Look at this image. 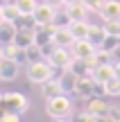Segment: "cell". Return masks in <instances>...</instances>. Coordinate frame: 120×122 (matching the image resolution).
Listing matches in <instances>:
<instances>
[{
    "mask_svg": "<svg viewBox=\"0 0 120 122\" xmlns=\"http://www.w3.org/2000/svg\"><path fill=\"white\" fill-rule=\"evenodd\" d=\"M25 72H27V79H30L32 84H39V86L54 77V68H52V63H50L48 59L27 63V70H25Z\"/></svg>",
    "mask_w": 120,
    "mask_h": 122,
    "instance_id": "cell-1",
    "label": "cell"
},
{
    "mask_svg": "<svg viewBox=\"0 0 120 122\" xmlns=\"http://www.w3.org/2000/svg\"><path fill=\"white\" fill-rule=\"evenodd\" d=\"M70 111H73V102L66 93L45 100V113L50 118H66V115H70Z\"/></svg>",
    "mask_w": 120,
    "mask_h": 122,
    "instance_id": "cell-2",
    "label": "cell"
},
{
    "mask_svg": "<svg viewBox=\"0 0 120 122\" xmlns=\"http://www.w3.org/2000/svg\"><path fill=\"white\" fill-rule=\"evenodd\" d=\"M57 11H59V9L50 7L48 2H43V0H41V2L36 5L34 14H32V23H34L36 27H45V25H52V23H54V18H57Z\"/></svg>",
    "mask_w": 120,
    "mask_h": 122,
    "instance_id": "cell-3",
    "label": "cell"
},
{
    "mask_svg": "<svg viewBox=\"0 0 120 122\" xmlns=\"http://www.w3.org/2000/svg\"><path fill=\"white\" fill-rule=\"evenodd\" d=\"M2 109L5 111H14V113H25L30 109V100H27L23 93H5L2 95Z\"/></svg>",
    "mask_w": 120,
    "mask_h": 122,
    "instance_id": "cell-4",
    "label": "cell"
},
{
    "mask_svg": "<svg viewBox=\"0 0 120 122\" xmlns=\"http://www.w3.org/2000/svg\"><path fill=\"white\" fill-rule=\"evenodd\" d=\"M45 59L52 63L54 70H66L68 66H70V61H73V52H70V48H59V45H54V50Z\"/></svg>",
    "mask_w": 120,
    "mask_h": 122,
    "instance_id": "cell-5",
    "label": "cell"
},
{
    "mask_svg": "<svg viewBox=\"0 0 120 122\" xmlns=\"http://www.w3.org/2000/svg\"><path fill=\"white\" fill-rule=\"evenodd\" d=\"M70 52H73V57H77V59H86V61H89L95 52H98V45H95L91 39H77V41H73Z\"/></svg>",
    "mask_w": 120,
    "mask_h": 122,
    "instance_id": "cell-6",
    "label": "cell"
},
{
    "mask_svg": "<svg viewBox=\"0 0 120 122\" xmlns=\"http://www.w3.org/2000/svg\"><path fill=\"white\" fill-rule=\"evenodd\" d=\"M89 11L84 2H70L63 7V16H66V23H75V20H89Z\"/></svg>",
    "mask_w": 120,
    "mask_h": 122,
    "instance_id": "cell-7",
    "label": "cell"
},
{
    "mask_svg": "<svg viewBox=\"0 0 120 122\" xmlns=\"http://www.w3.org/2000/svg\"><path fill=\"white\" fill-rule=\"evenodd\" d=\"M18 72H21L18 61L7 59V57L0 59V81H14V79H18Z\"/></svg>",
    "mask_w": 120,
    "mask_h": 122,
    "instance_id": "cell-8",
    "label": "cell"
},
{
    "mask_svg": "<svg viewBox=\"0 0 120 122\" xmlns=\"http://www.w3.org/2000/svg\"><path fill=\"white\" fill-rule=\"evenodd\" d=\"M91 77L95 79L98 84H107V81H111L113 77H116V66L113 63H98V66H93V70H91Z\"/></svg>",
    "mask_w": 120,
    "mask_h": 122,
    "instance_id": "cell-9",
    "label": "cell"
},
{
    "mask_svg": "<svg viewBox=\"0 0 120 122\" xmlns=\"http://www.w3.org/2000/svg\"><path fill=\"white\" fill-rule=\"evenodd\" d=\"M98 14L102 20H120V0H104Z\"/></svg>",
    "mask_w": 120,
    "mask_h": 122,
    "instance_id": "cell-10",
    "label": "cell"
},
{
    "mask_svg": "<svg viewBox=\"0 0 120 122\" xmlns=\"http://www.w3.org/2000/svg\"><path fill=\"white\" fill-rule=\"evenodd\" d=\"M73 41H75V39H73L68 25H57V30L52 32V43L59 45V48H70Z\"/></svg>",
    "mask_w": 120,
    "mask_h": 122,
    "instance_id": "cell-11",
    "label": "cell"
},
{
    "mask_svg": "<svg viewBox=\"0 0 120 122\" xmlns=\"http://www.w3.org/2000/svg\"><path fill=\"white\" fill-rule=\"evenodd\" d=\"M77 75L73 72V70H61V77H59V84H61V88H63V93L66 95H70V93H75L77 91Z\"/></svg>",
    "mask_w": 120,
    "mask_h": 122,
    "instance_id": "cell-12",
    "label": "cell"
},
{
    "mask_svg": "<svg viewBox=\"0 0 120 122\" xmlns=\"http://www.w3.org/2000/svg\"><path fill=\"white\" fill-rule=\"evenodd\" d=\"M16 32H18V25L11 20H2L0 23V43L7 45V43H14L16 39Z\"/></svg>",
    "mask_w": 120,
    "mask_h": 122,
    "instance_id": "cell-13",
    "label": "cell"
},
{
    "mask_svg": "<svg viewBox=\"0 0 120 122\" xmlns=\"http://www.w3.org/2000/svg\"><path fill=\"white\" fill-rule=\"evenodd\" d=\"M41 95H43L45 100L57 97V95H63V88H61V84H59V77H52L45 84H41Z\"/></svg>",
    "mask_w": 120,
    "mask_h": 122,
    "instance_id": "cell-14",
    "label": "cell"
},
{
    "mask_svg": "<svg viewBox=\"0 0 120 122\" xmlns=\"http://www.w3.org/2000/svg\"><path fill=\"white\" fill-rule=\"evenodd\" d=\"M68 30H70L73 39H89L91 34V23L89 20H75V23H68Z\"/></svg>",
    "mask_w": 120,
    "mask_h": 122,
    "instance_id": "cell-15",
    "label": "cell"
},
{
    "mask_svg": "<svg viewBox=\"0 0 120 122\" xmlns=\"http://www.w3.org/2000/svg\"><path fill=\"white\" fill-rule=\"evenodd\" d=\"M89 104H86V111H91L93 115H98V118H109V106L107 102H102L100 97H91V100H86Z\"/></svg>",
    "mask_w": 120,
    "mask_h": 122,
    "instance_id": "cell-16",
    "label": "cell"
},
{
    "mask_svg": "<svg viewBox=\"0 0 120 122\" xmlns=\"http://www.w3.org/2000/svg\"><path fill=\"white\" fill-rule=\"evenodd\" d=\"M68 70H73V72L77 75V77H86V75H91V63L86 59H77V57H73L70 61V66H68Z\"/></svg>",
    "mask_w": 120,
    "mask_h": 122,
    "instance_id": "cell-17",
    "label": "cell"
},
{
    "mask_svg": "<svg viewBox=\"0 0 120 122\" xmlns=\"http://www.w3.org/2000/svg\"><path fill=\"white\" fill-rule=\"evenodd\" d=\"M14 43H16L18 48L27 50L32 43H34V30H21V27H18V32H16V39H14Z\"/></svg>",
    "mask_w": 120,
    "mask_h": 122,
    "instance_id": "cell-18",
    "label": "cell"
},
{
    "mask_svg": "<svg viewBox=\"0 0 120 122\" xmlns=\"http://www.w3.org/2000/svg\"><path fill=\"white\" fill-rule=\"evenodd\" d=\"M118 45H120V36H111V34H107L104 36V41L98 45L100 50H104V52H109V54H113L118 50Z\"/></svg>",
    "mask_w": 120,
    "mask_h": 122,
    "instance_id": "cell-19",
    "label": "cell"
},
{
    "mask_svg": "<svg viewBox=\"0 0 120 122\" xmlns=\"http://www.w3.org/2000/svg\"><path fill=\"white\" fill-rule=\"evenodd\" d=\"M21 18H23V14H21V9H18L16 2H7V5H5V20L18 23Z\"/></svg>",
    "mask_w": 120,
    "mask_h": 122,
    "instance_id": "cell-20",
    "label": "cell"
},
{
    "mask_svg": "<svg viewBox=\"0 0 120 122\" xmlns=\"http://www.w3.org/2000/svg\"><path fill=\"white\" fill-rule=\"evenodd\" d=\"M16 5H18V9H21L23 18H27V16L32 18V14H34V9H36V5H39V0H16Z\"/></svg>",
    "mask_w": 120,
    "mask_h": 122,
    "instance_id": "cell-21",
    "label": "cell"
},
{
    "mask_svg": "<svg viewBox=\"0 0 120 122\" xmlns=\"http://www.w3.org/2000/svg\"><path fill=\"white\" fill-rule=\"evenodd\" d=\"M25 57H27V63H32V61H41V59H45V54H43V48H41V45L32 43L30 48L25 50Z\"/></svg>",
    "mask_w": 120,
    "mask_h": 122,
    "instance_id": "cell-22",
    "label": "cell"
},
{
    "mask_svg": "<svg viewBox=\"0 0 120 122\" xmlns=\"http://www.w3.org/2000/svg\"><path fill=\"white\" fill-rule=\"evenodd\" d=\"M102 88H104V95H109V97H120V79H118V77H113L111 81H107Z\"/></svg>",
    "mask_w": 120,
    "mask_h": 122,
    "instance_id": "cell-23",
    "label": "cell"
},
{
    "mask_svg": "<svg viewBox=\"0 0 120 122\" xmlns=\"http://www.w3.org/2000/svg\"><path fill=\"white\" fill-rule=\"evenodd\" d=\"M104 36H107V32H104V25H91V34H89V39L93 41L95 45L102 43Z\"/></svg>",
    "mask_w": 120,
    "mask_h": 122,
    "instance_id": "cell-24",
    "label": "cell"
},
{
    "mask_svg": "<svg viewBox=\"0 0 120 122\" xmlns=\"http://www.w3.org/2000/svg\"><path fill=\"white\" fill-rule=\"evenodd\" d=\"M70 122H98V115H93L91 111H79V113H75L70 118Z\"/></svg>",
    "mask_w": 120,
    "mask_h": 122,
    "instance_id": "cell-25",
    "label": "cell"
},
{
    "mask_svg": "<svg viewBox=\"0 0 120 122\" xmlns=\"http://www.w3.org/2000/svg\"><path fill=\"white\" fill-rule=\"evenodd\" d=\"M104 32L111 36H120V20H104Z\"/></svg>",
    "mask_w": 120,
    "mask_h": 122,
    "instance_id": "cell-26",
    "label": "cell"
},
{
    "mask_svg": "<svg viewBox=\"0 0 120 122\" xmlns=\"http://www.w3.org/2000/svg\"><path fill=\"white\" fill-rule=\"evenodd\" d=\"M0 122H21V113H14V111H2V113H0Z\"/></svg>",
    "mask_w": 120,
    "mask_h": 122,
    "instance_id": "cell-27",
    "label": "cell"
},
{
    "mask_svg": "<svg viewBox=\"0 0 120 122\" xmlns=\"http://www.w3.org/2000/svg\"><path fill=\"white\" fill-rule=\"evenodd\" d=\"M82 2H84L86 7L91 9V11H98V9L102 7V2H104V0H82Z\"/></svg>",
    "mask_w": 120,
    "mask_h": 122,
    "instance_id": "cell-28",
    "label": "cell"
},
{
    "mask_svg": "<svg viewBox=\"0 0 120 122\" xmlns=\"http://www.w3.org/2000/svg\"><path fill=\"white\" fill-rule=\"evenodd\" d=\"M43 2H48L50 7H54V9H61V7H66V0H43Z\"/></svg>",
    "mask_w": 120,
    "mask_h": 122,
    "instance_id": "cell-29",
    "label": "cell"
},
{
    "mask_svg": "<svg viewBox=\"0 0 120 122\" xmlns=\"http://www.w3.org/2000/svg\"><path fill=\"white\" fill-rule=\"evenodd\" d=\"M52 122H70V118H52Z\"/></svg>",
    "mask_w": 120,
    "mask_h": 122,
    "instance_id": "cell-30",
    "label": "cell"
},
{
    "mask_svg": "<svg viewBox=\"0 0 120 122\" xmlns=\"http://www.w3.org/2000/svg\"><path fill=\"white\" fill-rule=\"evenodd\" d=\"M5 20V5H0V23Z\"/></svg>",
    "mask_w": 120,
    "mask_h": 122,
    "instance_id": "cell-31",
    "label": "cell"
},
{
    "mask_svg": "<svg viewBox=\"0 0 120 122\" xmlns=\"http://www.w3.org/2000/svg\"><path fill=\"white\" fill-rule=\"evenodd\" d=\"M113 66H116V77L120 79V61H118V63H113Z\"/></svg>",
    "mask_w": 120,
    "mask_h": 122,
    "instance_id": "cell-32",
    "label": "cell"
},
{
    "mask_svg": "<svg viewBox=\"0 0 120 122\" xmlns=\"http://www.w3.org/2000/svg\"><path fill=\"white\" fill-rule=\"evenodd\" d=\"M107 122H120V118H107Z\"/></svg>",
    "mask_w": 120,
    "mask_h": 122,
    "instance_id": "cell-33",
    "label": "cell"
},
{
    "mask_svg": "<svg viewBox=\"0 0 120 122\" xmlns=\"http://www.w3.org/2000/svg\"><path fill=\"white\" fill-rule=\"evenodd\" d=\"M70 2H82V0H66V5H70Z\"/></svg>",
    "mask_w": 120,
    "mask_h": 122,
    "instance_id": "cell-34",
    "label": "cell"
},
{
    "mask_svg": "<svg viewBox=\"0 0 120 122\" xmlns=\"http://www.w3.org/2000/svg\"><path fill=\"white\" fill-rule=\"evenodd\" d=\"M0 59H2V48H0Z\"/></svg>",
    "mask_w": 120,
    "mask_h": 122,
    "instance_id": "cell-35",
    "label": "cell"
}]
</instances>
